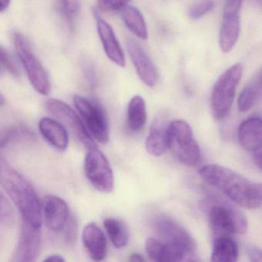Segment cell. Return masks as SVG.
Masks as SVG:
<instances>
[{"instance_id":"6da1fadb","label":"cell","mask_w":262,"mask_h":262,"mask_svg":"<svg viewBox=\"0 0 262 262\" xmlns=\"http://www.w3.org/2000/svg\"><path fill=\"white\" fill-rule=\"evenodd\" d=\"M0 182L6 194L19 209L23 220L40 228L42 210L36 190L4 157L0 161Z\"/></svg>"},{"instance_id":"7a4b0ae2","label":"cell","mask_w":262,"mask_h":262,"mask_svg":"<svg viewBox=\"0 0 262 262\" xmlns=\"http://www.w3.org/2000/svg\"><path fill=\"white\" fill-rule=\"evenodd\" d=\"M199 174L233 203L249 209L258 208L254 194V183L230 168L217 164L204 165Z\"/></svg>"},{"instance_id":"3957f363","label":"cell","mask_w":262,"mask_h":262,"mask_svg":"<svg viewBox=\"0 0 262 262\" xmlns=\"http://www.w3.org/2000/svg\"><path fill=\"white\" fill-rule=\"evenodd\" d=\"M200 206L208 214L213 237L244 234L248 231L246 216L228 201L221 198L209 197L202 201Z\"/></svg>"},{"instance_id":"277c9868","label":"cell","mask_w":262,"mask_h":262,"mask_svg":"<svg viewBox=\"0 0 262 262\" xmlns=\"http://www.w3.org/2000/svg\"><path fill=\"white\" fill-rule=\"evenodd\" d=\"M168 148L177 160L186 166H197L202 160L199 144L193 136L191 127L186 121L176 119L170 122Z\"/></svg>"},{"instance_id":"5b68a950","label":"cell","mask_w":262,"mask_h":262,"mask_svg":"<svg viewBox=\"0 0 262 262\" xmlns=\"http://www.w3.org/2000/svg\"><path fill=\"white\" fill-rule=\"evenodd\" d=\"M242 73V64H235L227 70L214 84L210 98V108L213 117L217 120H222L229 114Z\"/></svg>"},{"instance_id":"8992f818","label":"cell","mask_w":262,"mask_h":262,"mask_svg":"<svg viewBox=\"0 0 262 262\" xmlns=\"http://www.w3.org/2000/svg\"><path fill=\"white\" fill-rule=\"evenodd\" d=\"M14 47L34 90L42 96L50 94L51 84L48 73L33 52L28 39L22 33H15Z\"/></svg>"},{"instance_id":"52a82bcc","label":"cell","mask_w":262,"mask_h":262,"mask_svg":"<svg viewBox=\"0 0 262 262\" xmlns=\"http://www.w3.org/2000/svg\"><path fill=\"white\" fill-rule=\"evenodd\" d=\"M46 108L49 114L59 121L82 146L87 149L96 147L95 139L87 129L83 120L70 105L59 99H50L46 102Z\"/></svg>"},{"instance_id":"ba28073f","label":"cell","mask_w":262,"mask_h":262,"mask_svg":"<svg viewBox=\"0 0 262 262\" xmlns=\"http://www.w3.org/2000/svg\"><path fill=\"white\" fill-rule=\"evenodd\" d=\"M73 101L78 113L93 139L104 145L108 143L110 125L103 107L97 102L78 95L74 96Z\"/></svg>"},{"instance_id":"9c48e42d","label":"cell","mask_w":262,"mask_h":262,"mask_svg":"<svg viewBox=\"0 0 262 262\" xmlns=\"http://www.w3.org/2000/svg\"><path fill=\"white\" fill-rule=\"evenodd\" d=\"M84 171L89 182L97 191L108 194L114 189V174L111 165L106 156L97 147L88 149Z\"/></svg>"},{"instance_id":"30bf717a","label":"cell","mask_w":262,"mask_h":262,"mask_svg":"<svg viewBox=\"0 0 262 262\" xmlns=\"http://www.w3.org/2000/svg\"><path fill=\"white\" fill-rule=\"evenodd\" d=\"M152 226L162 242L178 245L195 252L194 239L181 224L172 217L165 214L158 215L153 221Z\"/></svg>"},{"instance_id":"8fae6325","label":"cell","mask_w":262,"mask_h":262,"mask_svg":"<svg viewBox=\"0 0 262 262\" xmlns=\"http://www.w3.org/2000/svg\"><path fill=\"white\" fill-rule=\"evenodd\" d=\"M145 251L150 260L157 262L194 261L198 260L194 251L178 245L167 243L154 237L147 239Z\"/></svg>"},{"instance_id":"7c38bea8","label":"cell","mask_w":262,"mask_h":262,"mask_svg":"<svg viewBox=\"0 0 262 262\" xmlns=\"http://www.w3.org/2000/svg\"><path fill=\"white\" fill-rule=\"evenodd\" d=\"M40 228H36L23 220L19 240L12 260L15 262H33L37 259L41 249Z\"/></svg>"},{"instance_id":"4fadbf2b","label":"cell","mask_w":262,"mask_h":262,"mask_svg":"<svg viewBox=\"0 0 262 262\" xmlns=\"http://www.w3.org/2000/svg\"><path fill=\"white\" fill-rule=\"evenodd\" d=\"M127 50L138 76L145 85L155 87L159 82V74L157 67L145 50L132 39H127Z\"/></svg>"},{"instance_id":"5bb4252c","label":"cell","mask_w":262,"mask_h":262,"mask_svg":"<svg viewBox=\"0 0 262 262\" xmlns=\"http://www.w3.org/2000/svg\"><path fill=\"white\" fill-rule=\"evenodd\" d=\"M42 214L47 228L56 232L63 230L70 217V209L67 202L55 195H49L46 198Z\"/></svg>"},{"instance_id":"9a60e30c","label":"cell","mask_w":262,"mask_h":262,"mask_svg":"<svg viewBox=\"0 0 262 262\" xmlns=\"http://www.w3.org/2000/svg\"><path fill=\"white\" fill-rule=\"evenodd\" d=\"M96 27L107 57L120 67H125V57L113 27L96 14Z\"/></svg>"},{"instance_id":"2e32d148","label":"cell","mask_w":262,"mask_h":262,"mask_svg":"<svg viewBox=\"0 0 262 262\" xmlns=\"http://www.w3.org/2000/svg\"><path fill=\"white\" fill-rule=\"evenodd\" d=\"M237 139L246 151L256 152L262 149V118L254 116L242 122L237 130Z\"/></svg>"},{"instance_id":"e0dca14e","label":"cell","mask_w":262,"mask_h":262,"mask_svg":"<svg viewBox=\"0 0 262 262\" xmlns=\"http://www.w3.org/2000/svg\"><path fill=\"white\" fill-rule=\"evenodd\" d=\"M170 122L161 116L153 121L145 140L147 152L151 156H161L168 148V127Z\"/></svg>"},{"instance_id":"ac0fdd59","label":"cell","mask_w":262,"mask_h":262,"mask_svg":"<svg viewBox=\"0 0 262 262\" xmlns=\"http://www.w3.org/2000/svg\"><path fill=\"white\" fill-rule=\"evenodd\" d=\"M82 243L89 256L96 261L105 258L107 254V241L103 231L94 222L87 224L82 231Z\"/></svg>"},{"instance_id":"d6986e66","label":"cell","mask_w":262,"mask_h":262,"mask_svg":"<svg viewBox=\"0 0 262 262\" xmlns=\"http://www.w3.org/2000/svg\"><path fill=\"white\" fill-rule=\"evenodd\" d=\"M39 129L44 139L54 148L64 151L69 145L67 128L59 121L51 118H42L39 122Z\"/></svg>"},{"instance_id":"ffe728a7","label":"cell","mask_w":262,"mask_h":262,"mask_svg":"<svg viewBox=\"0 0 262 262\" xmlns=\"http://www.w3.org/2000/svg\"><path fill=\"white\" fill-rule=\"evenodd\" d=\"M240 32L241 22L239 15L223 16L219 33V45L223 53H229L234 48Z\"/></svg>"},{"instance_id":"44dd1931","label":"cell","mask_w":262,"mask_h":262,"mask_svg":"<svg viewBox=\"0 0 262 262\" xmlns=\"http://www.w3.org/2000/svg\"><path fill=\"white\" fill-rule=\"evenodd\" d=\"M238 253V247L231 236H217L213 238L212 261L234 262L237 260Z\"/></svg>"},{"instance_id":"7402d4cb","label":"cell","mask_w":262,"mask_h":262,"mask_svg":"<svg viewBox=\"0 0 262 262\" xmlns=\"http://www.w3.org/2000/svg\"><path fill=\"white\" fill-rule=\"evenodd\" d=\"M147 120L146 104L140 96H135L128 102L127 108V125L131 131H141Z\"/></svg>"},{"instance_id":"603a6c76","label":"cell","mask_w":262,"mask_h":262,"mask_svg":"<svg viewBox=\"0 0 262 262\" xmlns=\"http://www.w3.org/2000/svg\"><path fill=\"white\" fill-rule=\"evenodd\" d=\"M122 17L125 27L139 39H148V30L143 15L136 7L128 5L122 10Z\"/></svg>"},{"instance_id":"cb8c5ba5","label":"cell","mask_w":262,"mask_h":262,"mask_svg":"<svg viewBox=\"0 0 262 262\" xmlns=\"http://www.w3.org/2000/svg\"><path fill=\"white\" fill-rule=\"evenodd\" d=\"M104 227L112 244L117 249L126 246L129 239L126 225L118 219L108 217L103 222Z\"/></svg>"},{"instance_id":"d4e9b609","label":"cell","mask_w":262,"mask_h":262,"mask_svg":"<svg viewBox=\"0 0 262 262\" xmlns=\"http://www.w3.org/2000/svg\"><path fill=\"white\" fill-rule=\"evenodd\" d=\"M262 92V82L260 79L254 83L249 84L245 87L237 99V108L242 113L251 110L260 97Z\"/></svg>"},{"instance_id":"484cf974","label":"cell","mask_w":262,"mask_h":262,"mask_svg":"<svg viewBox=\"0 0 262 262\" xmlns=\"http://www.w3.org/2000/svg\"><path fill=\"white\" fill-rule=\"evenodd\" d=\"M58 10L70 30H73L80 10L79 0H58Z\"/></svg>"},{"instance_id":"4316f807","label":"cell","mask_w":262,"mask_h":262,"mask_svg":"<svg viewBox=\"0 0 262 262\" xmlns=\"http://www.w3.org/2000/svg\"><path fill=\"white\" fill-rule=\"evenodd\" d=\"M0 58H1V66L3 70H5L14 77H19L20 71L18 68L17 64L15 62L13 58H12L10 53L3 47H1V50H0Z\"/></svg>"},{"instance_id":"83f0119b","label":"cell","mask_w":262,"mask_h":262,"mask_svg":"<svg viewBox=\"0 0 262 262\" xmlns=\"http://www.w3.org/2000/svg\"><path fill=\"white\" fill-rule=\"evenodd\" d=\"M81 68L85 82L91 88H95L97 85V73L94 63L90 59H83L81 62Z\"/></svg>"},{"instance_id":"f1b7e54d","label":"cell","mask_w":262,"mask_h":262,"mask_svg":"<svg viewBox=\"0 0 262 262\" xmlns=\"http://www.w3.org/2000/svg\"><path fill=\"white\" fill-rule=\"evenodd\" d=\"M214 7L213 0H200L195 3L189 10V16L192 19H199L209 13Z\"/></svg>"},{"instance_id":"f546056e","label":"cell","mask_w":262,"mask_h":262,"mask_svg":"<svg viewBox=\"0 0 262 262\" xmlns=\"http://www.w3.org/2000/svg\"><path fill=\"white\" fill-rule=\"evenodd\" d=\"M131 0H98V7L104 13L122 11Z\"/></svg>"},{"instance_id":"4dcf8cb0","label":"cell","mask_w":262,"mask_h":262,"mask_svg":"<svg viewBox=\"0 0 262 262\" xmlns=\"http://www.w3.org/2000/svg\"><path fill=\"white\" fill-rule=\"evenodd\" d=\"M1 224L4 226H9L13 224L14 214L11 204L4 194L1 195Z\"/></svg>"},{"instance_id":"1f68e13d","label":"cell","mask_w":262,"mask_h":262,"mask_svg":"<svg viewBox=\"0 0 262 262\" xmlns=\"http://www.w3.org/2000/svg\"><path fill=\"white\" fill-rule=\"evenodd\" d=\"M63 230L64 240L66 243L73 245L76 242L78 236V222L76 217L70 216Z\"/></svg>"},{"instance_id":"d6a6232c","label":"cell","mask_w":262,"mask_h":262,"mask_svg":"<svg viewBox=\"0 0 262 262\" xmlns=\"http://www.w3.org/2000/svg\"><path fill=\"white\" fill-rule=\"evenodd\" d=\"M243 0H226L224 6L223 16L239 15Z\"/></svg>"},{"instance_id":"836d02e7","label":"cell","mask_w":262,"mask_h":262,"mask_svg":"<svg viewBox=\"0 0 262 262\" xmlns=\"http://www.w3.org/2000/svg\"><path fill=\"white\" fill-rule=\"evenodd\" d=\"M248 259L251 262H262V250L256 246L247 248Z\"/></svg>"},{"instance_id":"e575fe53","label":"cell","mask_w":262,"mask_h":262,"mask_svg":"<svg viewBox=\"0 0 262 262\" xmlns=\"http://www.w3.org/2000/svg\"><path fill=\"white\" fill-rule=\"evenodd\" d=\"M254 194L258 208L262 206V183L254 184Z\"/></svg>"},{"instance_id":"d590c367","label":"cell","mask_w":262,"mask_h":262,"mask_svg":"<svg viewBox=\"0 0 262 262\" xmlns=\"http://www.w3.org/2000/svg\"><path fill=\"white\" fill-rule=\"evenodd\" d=\"M254 162L256 166L262 171V149L254 152Z\"/></svg>"},{"instance_id":"8d00e7d4","label":"cell","mask_w":262,"mask_h":262,"mask_svg":"<svg viewBox=\"0 0 262 262\" xmlns=\"http://www.w3.org/2000/svg\"><path fill=\"white\" fill-rule=\"evenodd\" d=\"M44 260L47 262H63L65 261V259L59 254H52V255L48 256Z\"/></svg>"},{"instance_id":"74e56055","label":"cell","mask_w":262,"mask_h":262,"mask_svg":"<svg viewBox=\"0 0 262 262\" xmlns=\"http://www.w3.org/2000/svg\"><path fill=\"white\" fill-rule=\"evenodd\" d=\"M128 260L132 262H142L145 261V259L142 254H139V253H133V254L130 255Z\"/></svg>"},{"instance_id":"f35d334b","label":"cell","mask_w":262,"mask_h":262,"mask_svg":"<svg viewBox=\"0 0 262 262\" xmlns=\"http://www.w3.org/2000/svg\"><path fill=\"white\" fill-rule=\"evenodd\" d=\"M11 4V0H0V12L4 13L8 9Z\"/></svg>"},{"instance_id":"ab89813d","label":"cell","mask_w":262,"mask_h":262,"mask_svg":"<svg viewBox=\"0 0 262 262\" xmlns=\"http://www.w3.org/2000/svg\"><path fill=\"white\" fill-rule=\"evenodd\" d=\"M1 106H2L3 105H4V96H3V95H1Z\"/></svg>"},{"instance_id":"60d3db41","label":"cell","mask_w":262,"mask_h":262,"mask_svg":"<svg viewBox=\"0 0 262 262\" xmlns=\"http://www.w3.org/2000/svg\"><path fill=\"white\" fill-rule=\"evenodd\" d=\"M260 82H262V73H261V74H260Z\"/></svg>"}]
</instances>
